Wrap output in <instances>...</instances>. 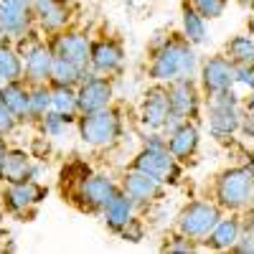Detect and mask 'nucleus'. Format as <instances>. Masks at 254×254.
<instances>
[{"label":"nucleus","instance_id":"f257e3e1","mask_svg":"<svg viewBox=\"0 0 254 254\" xmlns=\"http://www.w3.org/2000/svg\"><path fill=\"white\" fill-rule=\"evenodd\" d=\"M193 69H196L193 49L183 44V41H165L153 59L150 76L153 79H183V76L193 74Z\"/></svg>","mask_w":254,"mask_h":254},{"label":"nucleus","instance_id":"f03ea898","mask_svg":"<svg viewBox=\"0 0 254 254\" xmlns=\"http://www.w3.org/2000/svg\"><path fill=\"white\" fill-rule=\"evenodd\" d=\"M252 190H254V168H231L219 178L216 196L224 206L237 208L252 198Z\"/></svg>","mask_w":254,"mask_h":254},{"label":"nucleus","instance_id":"7ed1b4c3","mask_svg":"<svg viewBox=\"0 0 254 254\" xmlns=\"http://www.w3.org/2000/svg\"><path fill=\"white\" fill-rule=\"evenodd\" d=\"M81 137L92 142V145H107L117 137L120 132V122L112 112H104V110H97V112H84L81 117Z\"/></svg>","mask_w":254,"mask_h":254},{"label":"nucleus","instance_id":"20e7f679","mask_svg":"<svg viewBox=\"0 0 254 254\" xmlns=\"http://www.w3.org/2000/svg\"><path fill=\"white\" fill-rule=\"evenodd\" d=\"M219 221V211L208 203H190L181 211L178 226L186 237H206Z\"/></svg>","mask_w":254,"mask_h":254},{"label":"nucleus","instance_id":"39448f33","mask_svg":"<svg viewBox=\"0 0 254 254\" xmlns=\"http://www.w3.org/2000/svg\"><path fill=\"white\" fill-rule=\"evenodd\" d=\"M135 171L150 173L158 181H176V168H173V158L168 155L165 147H145V150L135 158Z\"/></svg>","mask_w":254,"mask_h":254},{"label":"nucleus","instance_id":"423d86ee","mask_svg":"<svg viewBox=\"0 0 254 254\" xmlns=\"http://www.w3.org/2000/svg\"><path fill=\"white\" fill-rule=\"evenodd\" d=\"M33 0H0V31L8 36H23L28 28Z\"/></svg>","mask_w":254,"mask_h":254},{"label":"nucleus","instance_id":"0eeeda50","mask_svg":"<svg viewBox=\"0 0 254 254\" xmlns=\"http://www.w3.org/2000/svg\"><path fill=\"white\" fill-rule=\"evenodd\" d=\"M237 81L234 76V66L224 59V56H214L203 64V87L208 94H224L231 89V84Z\"/></svg>","mask_w":254,"mask_h":254},{"label":"nucleus","instance_id":"6e6552de","mask_svg":"<svg viewBox=\"0 0 254 254\" xmlns=\"http://www.w3.org/2000/svg\"><path fill=\"white\" fill-rule=\"evenodd\" d=\"M214 107H211V127L216 135H229L239 127V110H237V97L231 92L216 94Z\"/></svg>","mask_w":254,"mask_h":254},{"label":"nucleus","instance_id":"1a4fd4ad","mask_svg":"<svg viewBox=\"0 0 254 254\" xmlns=\"http://www.w3.org/2000/svg\"><path fill=\"white\" fill-rule=\"evenodd\" d=\"M110 97H112L110 84L104 79H99V76H89L81 84V92L76 94V104H79L81 112H97V110L107 107Z\"/></svg>","mask_w":254,"mask_h":254},{"label":"nucleus","instance_id":"9d476101","mask_svg":"<svg viewBox=\"0 0 254 254\" xmlns=\"http://www.w3.org/2000/svg\"><path fill=\"white\" fill-rule=\"evenodd\" d=\"M171 117V99H168V92L165 89H150L145 94V102H142V122L147 127H163Z\"/></svg>","mask_w":254,"mask_h":254},{"label":"nucleus","instance_id":"9b49d317","mask_svg":"<svg viewBox=\"0 0 254 254\" xmlns=\"http://www.w3.org/2000/svg\"><path fill=\"white\" fill-rule=\"evenodd\" d=\"M54 51H56V56L76 64V66H84L89 59V41L81 33H61L54 44Z\"/></svg>","mask_w":254,"mask_h":254},{"label":"nucleus","instance_id":"f8f14e48","mask_svg":"<svg viewBox=\"0 0 254 254\" xmlns=\"http://www.w3.org/2000/svg\"><path fill=\"white\" fill-rule=\"evenodd\" d=\"M168 99H171V117L181 120L188 112H193V107H196V92H193V84L188 81V76L173 81L171 92H168Z\"/></svg>","mask_w":254,"mask_h":254},{"label":"nucleus","instance_id":"ddd939ff","mask_svg":"<svg viewBox=\"0 0 254 254\" xmlns=\"http://www.w3.org/2000/svg\"><path fill=\"white\" fill-rule=\"evenodd\" d=\"M160 181L150 173H142V171H132L125 176V193L130 196L132 201H147L158 193Z\"/></svg>","mask_w":254,"mask_h":254},{"label":"nucleus","instance_id":"4468645a","mask_svg":"<svg viewBox=\"0 0 254 254\" xmlns=\"http://www.w3.org/2000/svg\"><path fill=\"white\" fill-rule=\"evenodd\" d=\"M117 193L115 186L107 181V178H102V176H94V178H84V186H81V198L87 201L92 208H104L112 196Z\"/></svg>","mask_w":254,"mask_h":254},{"label":"nucleus","instance_id":"2eb2a0df","mask_svg":"<svg viewBox=\"0 0 254 254\" xmlns=\"http://www.w3.org/2000/svg\"><path fill=\"white\" fill-rule=\"evenodd\" d=\"M23 56H26V76L31 81H44L46 76H51V61H54V56H51V51L46 46L36 44Z\"/></svg>","mask_w":254,"mask_h":254},{"label":"nucleus","instance_id":"dca6fc26","mask_svg":"<svg viewBox=\"0 0 254 254\" xmlns=\"http://www.w3.org/2000/svg\"><path fill=\"white\" fill-rule=\"evenodd\" d=\"M33 10L49 31L61 28L69 20V8L64 5V0H33Z\"/></svg>","mask_w":254,"mask_h":254},{"label":"nucleus","instance_id":"f3484780","mask_svg":"<svg viewBox=\"0 0 254 254\" xmlns=\"http://www.w3.org/2000/svg\"><path fill=\"white\" fill-rule=\"evenodd\" d=\"M89 59L94 64V69L99 71H112L120 66L122 61V51L115 41H97V44L89 49Z\"/></svg>","mask_w":254,"mask_h":254},{"label":"nucleus","instance_id":"a211bd4d","mask_svg":"<svg viewBox=\"0 0 254 254\" xmlns=\"http://www.w3.org/2000/svg\"><path fill=\"white\" fill-rule=\"evenodd\" d=\"M44 193H46V190L38 188L36 183L20 181V183H13V186L8 188L5 201H8V206H10L13 211H18V208H26V206L33 203V201H41V198H44Z\"/></svg>","mask_w":254,"mask_h":254},{"label":"nucleus","instance_id":"6ab92c4d","mask_svg":"<svg viewBox=\"0 0 254 254\" xmlns=\"http://www.w3.org/2000/svg\"><path fill=\"white\" fill-rule=\"evenodd\" d=\"M0 102H3L15 117H20V115H28L31 94H28L23 87H20L18 81H5L3 87H0Z\"/></svg>","mask_w":254,"mask_h":254},{"label":"nucleus","instance_id":"aec40b11","mask_svg":"<svg viewBox=\"0 0 254 254\" xmlns=\"http://www.w3.org/2000/svg\"><path fill=\"white\" fill-rule=\"evenodd\" d=\"M130 214H132V198L127 193H115L112 201L104 206V216H107V226L120 231L127 221H130Z\"/></svg>","mask_w":254,"mask_h":254},{"label":"nucleus","instance_id":"412c9836","mask_svg":"<svg viewBox=\"0 0 254 254\" xmlns=\"http://www.w3.org/2000/svg\"><path fill=\"white\" fill-rule=\"evenodd\" d=\"M196 145H198V132H196V127L193 125H181L178 130H173V137L171 142H168V150H171V155L176 158H186L196 150Z\"/></svg>","mask_w":254,"mask_h":254},{"label":"nucleus","instance_id":"4be33fe9","mask_svg":"<svg viewBox=\"0 0 254 254\" xmlns=\"http://www.w3.org/2000/svg\"><path fill=\"white\" fill-rule=\"evenodd\" d=\"M237 242H239V221L237 219L216 221V226L208 231V239H206V244L214 247V249H226Z\"/></svg>","mask_w":254,"mask_h":254},{"label":"nucleus","instance_id":"5701e85b","mask_svg":"<svg viewBox=\"0 0 254 254\" xmlns=\"http://www.w3.org/2000/svg\"><path fill=\"white\" fill-rule=\"evenodd\" d=\"M3 176L5 181L10 183H20L31 176V163H28V155L20 153V150H13L5 155V163H3Z\"/></svg>","mask_w":254,"mask_h":254},{"label":"nucleus","instance_id":"b1692460","mask_svg":"<svg viewBox=\"0 0 254 254\" xmlns=\"http://www.w3.org/2000/svg\"><path fill=\"white\" fill-rule=\"evenodd\" d=\"M183 33L190 44H203L206 41V26H203V15L193 5H183Z\"/></svg>","mask_w":254,"mask_h":254},{"label":"nucleus","instance_id":"393cba45","mask_svg":"<svg viewBox=\"0 0 254 254\" xmlns=\"http://www.w3.org/2000/svg\"><path fill=\"white\" fill-rule=\"evenodd\" d=\"M79 76H81V66H76V64L61 59V56H54V61H51V79L56 84L69 87V84H74Z\"/></svg>","mask_w":254,"mask_h":254},{"label":"nucleus","instance_id":"a878e982","mask_svg":"<svg viewBox=\"0 0 254 254\" xmlns=\"http://www.w3.org/2000/svg\"><path fill=\"white\" fill-rule=\"evenodd\" d=\"M229 59H234L237 64H254V38L249 36H234L226 46Z\"/></svg>","mask_w":254,"mask_h":254},{"label":"nucleus","instance_id":"bb28decb","mask_svg":"<svg viewBox=\"0 0 254 254\" xmlns=\"http://www.w3.org/2000/svg\"><path fill=\"white\" fill-rule=\"evenodd\" d=\"M76 107H79V104H76V94L69 87H64V84H56V89L51 92V110L69 120V115Z\"/></svg>","mask_w":254,"mask_h":254},{"label":"nucleus","instance_id":"cd10ccee","mask_svg":"<svg viewBox=\"0 0 254 254\" xmlns=\"http://www.w3.org/2000/svg\"><path fill=\"white\" fill-rule=\"evenodd\" d=\"M20 71H23V69H20L18 54L0 44V76H3L5 81H15L20 76Z\"/></svg>","mask_w":254,"mask_h":254},{"label":"nucleus","instance_id":"c85d7f7f","mask_svg":"<svg viewBox=\"0 0 254 254\" xmlns=\"http://www.w3.org/2000/svg\"><path fill=\"white\" fill-rule=\"evenodd\" d=\"M190 3L203 18H219L226 8V0H190Z\"/></svg>","mask_w":254,"mask_h":254},{"label":"nucleus","instance_id":"c756f323","mask_svg":"<svg viewBox=\"0 0 254 254\" xmlns=\"http://www.w3.org/2000/svg\"><path fill=\"white\" fill-rule=\"evenodd\" d=\"M49 107H51V92L36 89V92L31 94V107H28V112H31V115H46Z\"/></svg>","mask_w":254,"mask_h":254},{"label":"nucleus","instance_id":"7c9ffc66","mask_svg":"<svg viewBox=\"0 0 254 254\" xmlns=\"http://www.w3.org/2000/svg\"><path fill=\"white\" fill-rule=\"evenodd\" d=\"M64 122H69L64 115H59V112H51V115H46V120H44V130L49 132V135H59L61 132V127H64Z\"/></svg>","mask_w":254,"mask_h":254},{"label":"nucleus","instance_id":"2f4dec72","mask_svg":"<svg viewBox=\"0 0 254 254\" xmlns=\"http://www.w3.org/2000/svg\"><path fill=\"white\" fill-rule=\"evenodd\" d=\"M234 76H237L239 84L254 89V66L252 64H239V69H234Z\"/></svg>","mask_w":254,"mask_h":254},{"label":"nucleus","instance_id":"473e14b6","mask_svg":"<svg viewBox=\"0 0 254 254\" xmlns=\"http://www.w3.org/2000/svg\"><path fill=\"white\" fill-rule=\"evenodd\" d=\"M120 231H122V237H125V239H130V242H140V239H142V226H140L137 221H132V219L127 221Z\"/></svg>","mask_w":254,"mask_h":254},{"label":"nucleus","instance_id":"72a5a7b5","mask_svg":"<svg viewBox=\"0 0 254 254\" xmlns=\"http://www.w3.org/2000/svg\"><path fill=\"white\" fill-rule=\"evenodd\" d=\"M13 112L5 107L3 102H0V132H8V130H13Z\"/></svg>","mask_w":254,"mask_h":254},{"label":"nucleus","instance_id":"f704fd0d","mask_svg":"<svg viewBox=\"0 0 254 254\" xmlns=\"http://www.w3.org/2000/svg\"><path fill=\"white\" fill-rule=\"evenodd\" d=\"M237 252H254V237H247L242 244H237Z\"/></svg>","mask_w":254,"mask_h":254},{"label":"nucleus","instance_id":"c9c22d12","mask_svg":"<svg viewBox=\"0 0 254 254\" xmlns=\"http://www.w3.org/2000/svg\"><path fill=\"white\" fill-rule=\"evenodd\" d=\"M193 247L190 244H183V242H178V244H168V252H190Z\"/></svg>","mask_w":254,"mask_h":254},{"label":"nucleus","instance_id":"e433bc0d","mask_svg":"<svg viewBox=\"0 0 254 254\" xmlns=\"http://www.w3.org/2000/svg\"><path fill=\"white\" fill-rule=\"evenodd\" d=\"M5 155H8V150H5V142L0 140V173H3V163H5Z\"/></svg>","mask_w":254,"mask_h":254},{"label":"nucleus","instance_id":"4c0bfd02","mask_svg":"<svg viewBox=\"0 0 254 254\" xmlns=\"http://www.w3.org/2000/svg\"><path fill=\"white\" fill-rule=\"evenodd\" d=\"M247 110H249V115H254V94L249 97V104H247Z\"/></svg>","mask_w":254,"mask_h":254},{"label":"nucleus","instance_id":"58836bf2","mask_svg":"<svg viewBox=\"0 0 254 254\" xmlns=\"http://www.w3.org/2000/svg\"><path fill=\"white\" fill-rule=\"evenodd\" d=\"M247 132H252V135H254V117H252V122H247Z\"/></svg>","mask_w":254,"mask_h":254},{"label":"nucleus","instance_id":"ea45409f","mask_svg":"<svg viewBox=\"0 0 254 254\" xmlns=\"http://www.w3.org/2000/svg\"><path fill=\"white\" fill-rule=\"evenodd\" d=\"M127 3H135V0H127Z\"/></svg>","mask_w":254,"mask_h":254},{"label":"nucleus","instance_id":"a19ab883","mask_svg":"<svg viewBox=\"0 0 254 254\" xmlns=\"http://www.w3.org/2000/svg\"><path fill=\"white\" fill-rule=\"evenodd\" d=\"M0 38H3V31H0Z\"/></svg>","mask_w":254,"mask_h":254}]
</instances>
